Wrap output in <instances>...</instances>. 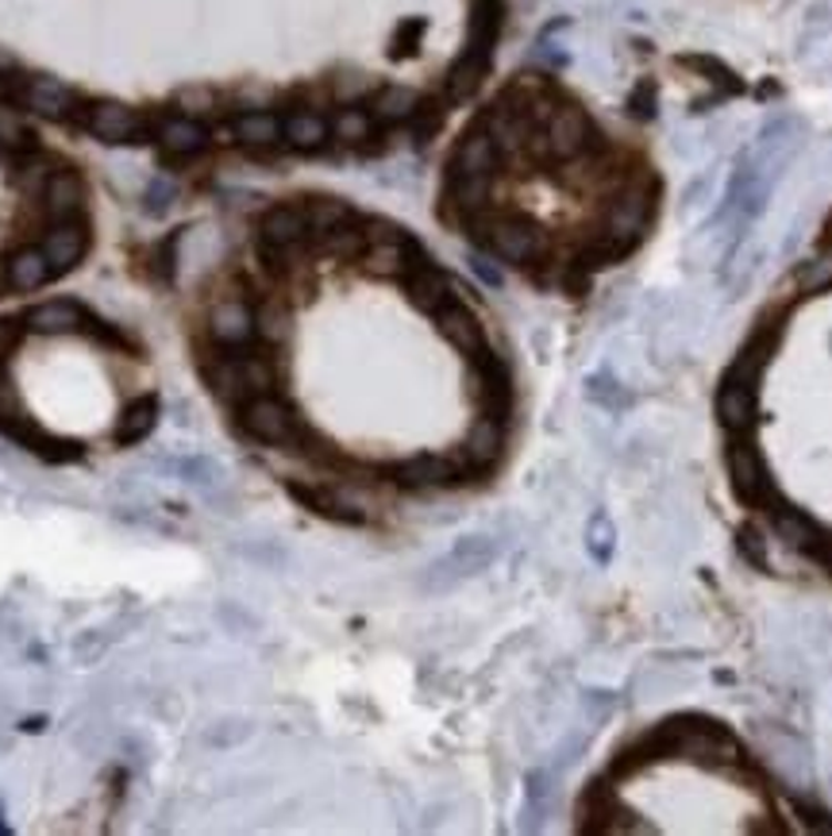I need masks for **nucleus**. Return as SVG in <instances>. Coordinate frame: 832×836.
<instances>
[{
  "label": "nucleus",
  "mask_w": 832,
  "mask_h": 836,
  "mask_svg": "<svg viewBox=\"0 0 832 836\" xmlns=\"http://www.w3.org/2000/svg\"><path fill=\"white\" fill-rule=\"evenodd\" d=\"M413 109H417V96L409 93V89H386V93H378V101H374L378 120H405V116H413Z\"/></svg>",
  "instance_id": "nucleus-29"
},
{
  "label": "nucleus",
  "mask_w": 832,
  "mask_h": 836,
  "mask_svg": "<svg viewBox=\"0 0 832 836\" xmlns=\"http://www.w3.org/2000/svg\"><path fill=\"white\" fill-rule=\"evenodd\" d=\"M501 444H505V432H501V420H497V417H482L479 425L471 428L466 444H463V462H466L471 470L494 467L497 456H501Z\"/></svg>",
  "instance_id": "nucleus-19"
},
{
  "label": "nucleus",
  "mask_w": 832,
  "mask_h": 836,
  "mask_svg": "<svg viewBox=\"0 0 832 836\" xmlns=\"http://www.w3.org/2000/svg\"><path fill=\"white\" fill-rule=\"evenodd\" d=\"M82 324L85 308L74 302H43L23 313V328L39 336H70V332H82Z\"/></svg>",
  "instance_id": "nucleus-14"
},
{
  "label": "nucleus",
  "mask_w": 832,
  "mask_h": 836,
  "mask_svg": "<svg viewBox=\"0 0 832 836\" xmlns=\"http://www.w3.org/2000/svg\"><path fill=\"white\" fill-rule=\"evenodd\" d=\"M258 232H263L266 251H274V255H286V251H294L297 243H301L312 228H309V216H305V208L278 205V208H270V213L263 216Z\"/></svg>",
  "instance_id": "nucleus-11"
},
{
  "label": "nucleus",
  "mask_w": 832,
  "mask_h": 836,
  "mask_svg": "<svg viewBox=\"0 0 832 836\" xmlns=\"http://www.w3.org/2000/svg\"><path fill=\"white\" fill-rule=\"evenodd\" d=\"M474 271H479V274H482V278H486V282H490V286H497V282H501V274H497V271H490V266H486V263H482V258H474Z\"/></svg>",
  "instance_id": "nucleus-37"
},
{
  "label": "nucleus",
  "mask_w": 832,
  "mask_h": 836,
  "mask_svg": "<svg viewBox=\"0 0 832 836\" xmlns=\"http://www.w3.org/2000/svg\"><path fill=\"white\" fill-rule=\"evenodd\" d=\"M497 166V143L494 135H466L463 147L455 154V170L459 177H471V174H494Z\"/></svg>",
  "instance_id": "nucleus-25"
},
{
  "label": "nucleus",
  "mask_w": 832,
  "mask_h": 836,
  "mask_svg": "<svg viewBox=\"0 0 832 836\" xmlns=\"http://www.w3.org/2000/svg\"><path fill=\"white\" fill-rule=\"evenodd\" d=\"M370 124H374V120H370L362 109H343V112L336 116V128H332V132L339 135V140L355 143V140H367V135H370Z\"/></svg>",
  "instance_id": "nucleus-31"
},
{
  "label": "nucleus",
  "mask_w": 832,
  "mask_h": 836,
  "mask_svg": "<svg viewBox=\"0 0 832 836\" xmlns=\"http://www.w3.org/2000/svg\"><path fill=\"white\" fill-rule=\"evenodd\" d=\"M23 336V320H0V363L12 355V347L20 344Z\"/></svg>",
  "instance_id": "nucleus-35"
},
{
  "label": "nucleus",
  "mask_w": 832,
  "mask_h": 836,
  "mask_svg": "<svg viewBox=\"0 0 832 836\" xmlns=\"http://www.w3.org/2000/svg\"><path fill=\"white\" fill-rule=\"evenodd\" d=\"M586 140H589V124H586V116L578 109L555 112L552 124H547V151L559 154V159L578 154L586 147Z\"/></svg>",
  "instance_id": "nucleus-18"
},
{
  "label": "nucleus",
  "mask_w": 832,
  "mask_h": 836,
  "mask_svg": "<svg viewBox=\"0 0 832 836\" xmlns=\"http://www.w3.org/2000/svg\"><path fill=\"white\" fill-rule=\"evenodd\" d=\"M155 135H158V147H163L166 154H174V159H189V154H201L208 147V132L189 116L163 120Z\"/></svg>",
  "instance_id": "nucleus-17"
},
{
  "label": "nucleus",
  "mask_w": 832,
  "mask_h": 836,
  "mask_svg": "<svg viewBox=\"0 0 832 836\" xmlns=\"http://www.w3.org/2000/svg\"><path fill=\"white\" fill-rule=\"evenodd\" d=\"M305 216H309L312 232L325 235V232H332L347 221V205H339V201H312V205L305 208Z\"/></svg>",
  "instance_id": "nucleus-30"
},
{
  "label": "nucleus",
  "mask_w": 832,
  "mask_h": 836,
  "mask_svg": "<svg viewBox=\"0 0 832 836\" xmlns=\"http://www.w3.org/2000/svg\"><path fill=\"white\" fill-rule=\"evenodd\" d=\"M51 263H47L43 247H23L8 258V286L28 294V289H39L43 282H51Z\"/></svg>",
  "instance_id": "nucleus-22"
},
{
  "label": "nucleus",
  "mask_w": 832,
  "mask_h": 836,
  "mask_svg": "<svg viewBox=\"0 0 832 836\" xmlns=\"http://www.w3.org/2000/svg\"><path fill=\"white\" fill-rule=\"evenodd\" d=\"M16 412H23V409H20V394H16L12 378H8L4 363H0V420L16 417Z\"/></svg>",
  "instance_id": "nucleus-34"
},
{
  "label": "nucleus",
  "mask_w": 832,
  "mask_h": 836,
  "mask_svg": "<svg viewBox=\"0 0 832 836\" xmlns=\"http://www.w3.org/2000/svg\"><path fill=\"white\" fill-rule=\"evenodd\" d=\"M155 420H158V401H155V397H140V401H132L124 409V417L116 420V444L132 448V444L147 440V436L155 432Z\"/></svg>",
  "instance_id": "nucleus-24"
},
{
  "label": "nucleus",
  "mask_w": 832,
  "mask_h": 836,
  "mask_svg": "<svg viewBox=\"0 0 832 836\" xmlns=\"http://www.w3.org/2000/svg\"><path fill=\"white\" fill-rule=\"evenodd\" d=\"M85 128H89V135L101 143H132V140H140L143 120H140V112L127 109V104L96 101L85 116Z\"/></svg>",
  "instance_id": "nucleus-6"
},
{
  "label": "nucleus",
  "mask_w": 832,
  "mask_h": 836,
  "mask_svg": "<svg viewBox=\"0 0 832 836\" xmlns=\"http://www.w3.org/2000/svg\"><path fill=\"white\" fill-rule=\"evenodd\" d=\"M12 70H16V59L0 47V74H12Z\"/></svg>",
  "instance_id": "nucleus-38"
},
{
  "label": "nucleus",
  "mask_w": 832,
  "mask_h": 836,
  "mask_svg": "<svg viewBox=\"0 0 832 836\" xmlns=\"http://www.w3.org/2000/svg\"><path fill=\"white\" fill-rule=\"evenodd\" d=\"M232 135L247 147H270V143L281 140V120L274 112H244V116L232 124Z\"/></svg>",
  "instance_id": "nucleus-26"
},
{
  "label": "nucleus",
  "mask_w": 832,
  "mask_h": 836,
  "mask_svg": "<svg viewBox=\"0 0 832 836\" xmlns=\"http://www.w3.org/2000/svg\"><path fill=\"white\" fill-rule=\"evenodd\" d=\"M490 247H494L505 263H532V258L544 251V239L524 221H497L490 224Z\"/></svg>",
  "instance_id": "nucleus-13"
},
{
  "label": "nucleus",
  "mask_w": 832,
  "mask_h": 836,
  "mask_svg": "<svg viewBox=\"0 0 832 836\" xmlns=\"http://www.w3.org/2000/svg\"><path fill=\"white\" fill-rule=\"evenodd\" d=\"M289 498L301 501L305 509H312V513L328 517V521H343V524H362L367 521V513H362L355 501H347L339 490H328V486H309V482H286Z\"/></svg>",
  "instance_id": "nucleus-10"
},
{
  "label": "nucleus",
  "mask_w": 832,
  "mask_h": 836,
  "mask_svg": "<svg viewBox=\"0 0 832 836\" xmlns=\"http://www.w3.org/2000/svg\"><path fill=\"white\" fill-rule=\"evenodd\" d=\"M740 551H744V555H748L756 567H767V551H763V540H759L756 529H744V532H740Z\"/></svg>",
  "instance_id": "nucleus-36"
},
{
  "label": "nucleus",
  "mask_w": 832,
  "mask_h": 836,
  "mask_svg": "<svg viewBox=\"0 0 832 836\" xmlns=\"http://www.w3.org/2000/svg\"><path fill=\"white\" fill-rule=\"evenodd\" d=\"M771 513H774V532H779V540L787 543V548L802 551V555H810V551L821 543V536H825V529H821L818 521H810V517L798 513V509H790V506H779V509H771Z\"/></svg>",
  "instance_id": "nucleus-20"
},
{
  "label": "nucleus",
  "mask_w": 832,
  "mask_h": 836,
  "mask_svg": "<svg viewBox=\"0 0 832 836\" xmlns=\"http://www.w3.org/2000/svg\"><path fill=\"white\" fill-rule=\"evenodd\" d=\"M208 336L220 347H247L258 336V316L244 302H220L208 313Z\"/></svg>",
  "instance_id": "nucleus-7"
},
{
  "label": "nucleus",
  "mask_w": 832,
  "mask_h": 836,
  "mask_svg": "<svg viewBox=\"0 0 832 836\" xmlns=\"http://www.w3.org/2000/svg\"><path fill=\"white\" fill-rule=\"evenodd\" d=\"M0 436H8V440L20 444V448L35 451V456L47 459V462H78V459L85 456L82 444L62 440V436L47 432L43 425H35V420L23 417V412H16V417L0 420Z\"/></svg>",
  "instance_id": "nucleus-3"
},
{
  "label": "nucleus",
  "mask_w": 832,
  "mask_h": 836,
  "mask_svg": "<svg viewBox=\"0 0 832 836\" xmlns=\"http://www.w3.org/2000/svg\"><path fill=\"white\" fill-rule=\"evenodd\" d=\"M43 205H47V213L54 216V224L78 221V213H82V205H85L82 177H78L74 170H54L51 182H47V190H43Z\"/></svg>",
  "instance_id": "nucleus-16"
},
{
  "label": "nucleus",
  "mask_w": 832,
  "mask_h": 836,
  "mask_svg": "<svg viewBox=\"0 0 832 836\" xmlns=\"http://www.w3.org/2000/svg\"><path fill=\"white\" fill-rule=\"evenodd\" d=\"M85 247H89V232L82 228V224H78V221L54 224V228L47 232V239H43V255H47V263H51L54 278L74 271V266L85 258Z\"/></svg>",
  "instance_id": "nucleus-12"
},
{
  "label": "nucleus",
  "mask_w": 832,
  "mask_h": 836,
  "mask_svg": "<svg viewBox=\"0 0 832 836\" xmlns=\"http://www.w3.org/2000/svg\"><path fill=\"white\" fill-rule=\"evenodd\" d=\"M205 378L220 401H247L255 394H270L278 375H274V363L263 355H228V359L205 367Z\"/></svg>",
  "instance_id": "nucleus-1"
},
{
  "label": "nucleus",
  "mask_w": 832,
  "mask_h": 836,
  "mask_svg": "<svg viewBox=\"0 0 832 836\" xmlns=\"http://www.w3.org/2000/svg\"><path fill=\"white\" fill-rule=\"evenodd\" d=\"M8 289V263H0V297H4Z\"/></svg>",
  "instance_id": "nucleus-39"
},
{
  "label": "nucleus",
  "mask_w": 832,
  "mask_h": 836,
  "mask_svg": "<svg viewBox=\"0 0 832 836\" xmlns=\"http://www.w3.org/2000/svg\"><path fill=\"white\" fill-rule=\"evenodd\" d=\"M463 470H466L463 456H459V459H451V456H413V459L398 462V467H390V478L398 486H405V490H432V486L463 482Z\"/></svg>",
  "instance_id": "nucleus-5"
},
{
  "label": "nucleus",
  "mask_w": 832,
  "mask_h": 836,
  "mask_svg": "<svg viewBox=\"0 0 832 836\" xmlns=\"http://www.w3.org/2000/svg\"><path fill=\"white\" fill-rule=\"evenodd\" d=\"M0 147L4 151H35V135L28 132V124H23V116L16 109H8V104H0Z\"/></svg>",
  "instance_id": "nucleus-28"
},
{
  "label": "nucleus",
  "mask_w": 832,
  "mask_h": 836,
  "mask_svg": "<svg viewBox=\"0 0 832 836\" xmlns=\"http://www.w3.org/2000/svg\"><path fill=\"white\" fill-rule=\"evenodd\" d=\"M729 475H732V486H737V498L748 501V506H774V501H779L771 478H767L763 459H759V451L751 448V444H732Z\"/></svg>",
  "instance_id": "nucleus-4"
},
{
  "label": "nucleus",
  "mask_w": 832,
  "mask_h": 836,
  "mask_svg": "<svg viewBox=\"0 0 832 836\" xmlns=\"http://www.w3.org/2000/svg\"><path fill=\"white\" fill-rule=\"evenodd\" d=\"M409 297H413L417 308H424V313L435 316L440 308H448L451 302H455V286H451L440 271H432V266H417V271L409 274Z\"/></svg>",
  "instance_id": "nucleus-21"
},
{
  "label": "nucleus",
  "mask_w": 832,
  "mask_h": 836,
  "mask_svg": "<svg viewBox=\"0 0 832 836\" xmlns=\"http://www.w3.org/2000/svg\"><path fill=\"white\" fill-rule=\"evenodd\" d=\"M258 336L266 339V344H281V339L289 336V324L281 313H263L258 316Z\"/></svg>",
  "instance_id": "nucleus-33"
},
{
  "label": "nucleus",
  "mask_w": 832,
  "mask_h": 836,
  "mask_svg": "<svg viewBox=\"0 0 832 836\" xmlns=\"http://www.w3.org/2000/svg\"><path fill=\"white\" fill-rule=\"evenodd\" d=\"M281 135L294 143L297 151H317L328 140V124L317 112H294L289 120H281Z\"/></svg>",
  "instance_id": "nucleus-27"
},
{
  "label": "nucleus",
  "mask_w": 832,
  "mask_h": 836,
  "mask_svg": "<svg viewBox=\"0 0 832 836\" xmlns=\"http://www.w3.org/2000/svg\"><path fill=\"white\" fill-rule=\"evenodd\" d=\"M239 425L250 440L258 444H297L301 440V420L294 417L289 401H281L278 394H255L239 409Z\"/></svg>",
  "instance_id": "nucleus-2"
},
{
  "label": "nucleus",
  "mask_w": 832,
  "mask_h": 836,
  "mask_svg": "<svg viewBox=\"0 0 832 836\" xmlns=\"http://www.w3.org/2000/svg\"><path fill=\"white\" fill-rule=\"evenodd\" d=\"M435 324H440L443 339H451V344H455L463 355H471V359L482 351V347H486V336H482L479 316H474L466 305L451 302L448 308H440V313H435Z\"/></svg>",
  "instance_id": "nucleus-15"
},
{
  "label": "nucleus",
  "mask_w": 832,
  "mask_h": 836,
  "mask_svg": "<svg viewBox=\"0 0 832 836\" xmlns=\"http://www.w3.org/2000/svg\"><path fill=\"white\" fill-rule=\"evenodd\" d=\"M589 551H594L597 559H609L613 551V524L605 513H597L594 524H589Z\"/></svg>",
  "instance_id": "nucleus-32"
},
{
  "label": "nucleus",
  "mask_w": 832,
  "mask_h": 836,
  "mask_svg": "<svg viewBox=\"0 0 832 836\" xmlns=\"http://www.w3.org/2000/svg\"><path fill=\"white\" fill-rule=\"evenodd\" d=\"M494 540L490 536H466V540L455 543V551H451L448 559H440V563L432 567V587H448L451 579H463V574H474L482 571V567L494 559Z\"/></svg>",
  "instance_id": "nucleus-8"
},
{
  "label": "nucleus",
  "mask_w": 832,
  "mask_h": 836,
  "mask_svg": "<svg viewBox=\"0 0 832 836\" xmlns=\"http://www.w3.org/2000/svg\"><path fill=\"white\" fill-rule=\"evenodd\" d=\"M717 417L729 432H740V428L751 425L756 417V386H732V381H721V394H717Z\"/></svg>",
  "instance_id": "nucleus-23"
},
{
  "label": "nucleus",
  "mask_w": 832,
  "mask_h": 836,
  "mask_svg": "<svg viewBox=\"0 0 832 836\" xmlns=\"http://www.w3.org/2000/svg\"><path fill=\"white\" fill-rule=\"evenodd\" d=\"M20 101L43 120H70L78 109L74 89L62 85V81H54V78H28L20 89Z\"/></svg>",
  "instance_id": "nucleus-9"
}]
</instances>
